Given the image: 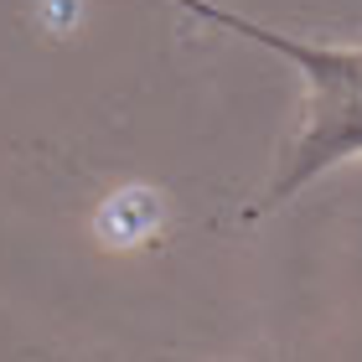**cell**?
<instances>
[{
    "label": "cell",
    "instance_id": "6da1fadb",
    "mask_svg": "<svg viewBox=\"0 0 362 362\" xmlns=\"http://www.w3.org/2000/svg\"><path fill=\"white\" fill-rule=\"evenodd\" d=\"M176 6H187L197 16H207V21H218L228 31H238V37L279 52L285 62H295V73H300V83H305L300 124H295L285 156H279V171L269 181L264 207L290 202L305 181H316L321 171L362 156V47H310V42L279 37L269 26L243 21L233 11H218V6H207V0H176Z\"/></svg>",
    "mask_w": 362,
    "mask_h": 362
}]
</instances>
